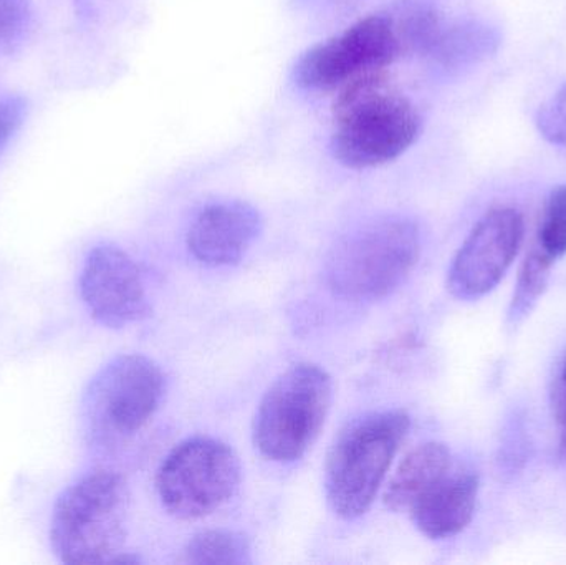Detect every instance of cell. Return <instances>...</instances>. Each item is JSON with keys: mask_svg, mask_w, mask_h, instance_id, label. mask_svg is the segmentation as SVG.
<instances>
[{"mask_svg": "<svg viewBox=\"0 0 566 565\" xmlns=\"http://www.w3.org/2000/svg\"><path fill=\"white\" fill-rule=\"evenodd\" d=\"M32 0H0V55L15 52L32 25Z\"/></svg>", "mask_w": 566, "mask_h": 565, "instance_id": "d6986e66", "label": "cell"}, {"mask_svg": "<svg viewBox=\"0 0 566 565\" xmlns=\"http://www.w3.org/2000/svg\"><path fill=\"white\" fill-rule=\"evenodd\" d=\"M555 415L562 427V444L566 450V381L562 380L554 397Z\"/></svg>", "mask_w": 566, "mask_h": 565, "instance_id": "7402d4cb", "label": "cell"}, {"mask_svg": "<svg viewBox=\"0 0 566 565\" xmlns=\"http://www.w3.org/2000/svg\"><path fill=\"white\" fill-rule=\"evenodd\" d=\"M409 427L405 411H378L346 425L335 438L326 457L325 494L339 520L368 513Z\"/></svg>", "mask_w": 566, "mask_h": 565, "instance_id": "277c9868", "label": "cell"}, {"mask_svg": "<svg viewBox=\"0 0 566 565\" xmlns=\"http://www.w3.org/2000/svg\"><path fill=\"white\" fill-rule=\"evenodd\" d=\"M525 222L514 208H494L474 226L448 274V289L461 301H475L497 287L524 242Z\"/></svg>", "mask_w": 566, "mask_h": 565, "instance_id": "9c48e42d", "label": "cell"}, {"mask_svg": "<svg viewBox=\"0 0 566 565\" xmlns=\"http://www.w3.org/2000/svg\"><path fill=\"white\" fill-rule=\"evenodd\" d=\"M78 3H85V0H76Z\"/></svg>", "mask_w": 566, "mask_h": 565, "instance_id": "cb8c5ba5", "label": "cell"}, {"mask_svg": "<svg viewBox=\"0 0 566 565\" xmlns=\"http://www.w3.org/2000/svg\"><path fill=\"white\" fill-rule=\"evenodd\" d=\"M402 56L395 27L386 13L365 17L352 27L316 43L293 66L300 88L335 90L369 72H378Z\"/></svg>", "mask_w": 566, "mask_h": 565, "instance_id": "52a82bcc", "label": "cell"}, {"mask_svg": "<svg viewBox=\"0 0 566 565\" xmlns=\"http://www.w3.org/2000/svg\"><path fill=\"white\" fill-rule=\"evenodd\" d=\"M129 491L113 471H93L66 488L52 514L50 540L70 565L115 564L128 526Z\"/></svg>", "mask_w": 566, "mask_h": 565, "instance_id": "3957f363", "label": "cell"}, {"mask_svg": "<svg viewBox=\"0 0 566 565\" xmlns=\"http://www.w3.org/2000/svg\"><path fill=\"white\" fill-rule=\"evenodd\" d=\"M421 245V231L412 219H373L339 239L326 261V281L346 301H379L409 278Z\"/></svg>", "mask_w": 566, "mask_h": 565, "instance_id": "7a4b0ae2", "label": "cell"}, {"mask_svg": "<svg viewBox=\"0 0 566 565\" xmlns=\"http://www.w3.org/2000/svg\"><path fill=\"white\" fill-rule=\"evenodd\" d=\"M23 116H25V102L22 98L19 96L0 98V151L22 125Z\"/></svg>", "mask_w": 566, "mask_h": 565, "instance_id": "44dd1931", "label": "cell"}, {"mask_svg": "<svg viewBox=\"0 0 566 565\" xmlns=\"http://www.w3.org/2000/svg\"><path fill=\"white\" fill-rule=\"evenodd\" d=\"M538 133L552 145L566 146V83L538 109Z\"/></svg>", "mask_w": 566, "mask_h": 565, "instance_id": "ffe728a7", "label": "cell"}, {"mask_svg": "<svg viewBox=\"0 0 566 565\" xmlns=\"http://www.w3.org/2000/svg\"><path fill=\"white\" fill-rule=\"evenodd\" d=\"M386 15L395 27L402 55H428L446 25L432 0H399Z\"/></svg>", "mask_w": 566, "mask_h": 565, "instance_id": "9a60e30c", "label": "cell"}, {"mask_svg": "<svg viewBox=\"0 0 566 565\" xmlns=\"http://www.w3.org/2000/svg\"><path fill=\"white\" fill-rule=\"evenodd\" d=\"M499 45L501 36L494 27L471 20L444 25L431 52L426 56H429L439 70L459 72L494 55Z\"/></svg>", "mask_w": 566, "mask_h": 565, "instance_id": "5bb4252c", "label": "cell"}, {"mask_svg": "<svg viewBox=\"0 0 566 565\" xmlns=\"http://www.w3.org/2000/svg\"><path fill=\"white\" fill-rule=\"evenodd\" d=\"M452 470L451 451L446 444H419L406 454L392 474L385 493V504L395 513L411 510L434 484Z\"/></svg>", "mask_w": 566, "mask_h": 565, "instance_id": "4fadbf2b", "label": "cell"}, {"mask_svg": "<svg viewBox=\"0 0 566 565\" xmlns=\"http://www.w3.org/2000/svg\"><path fill=\"white\" fill-rule=\"evenodd\" d=\"M80 292L90 314L106 327L123 328L148 317L142 272L118 245L102 244L90 251L80 275Z\"/></svg>", "mask_w": 566, "mask_h": 565, "instance_id": "30bf717a", "label": "cell"}, {"mask_svg": "<svg viewBox=\"0 0 566 565\" xmlns=\"http://www.w3.org/2000/svg\"><path fill=\"white\" fill-rule=\"evenodd\" d=\"M262 216L239 199L205 206L192 219L186 244L196 261L209 268L239 264L262 232Z\"/></svg>", "mask_w": 566, "mask_h": 565, "instance_id": "8fae6325", "label": "cell"}, {"mask_svg": "<svg viewBox=\"0 0 566 565\" xmlns=\"http://www.w3.org/2000/svg\"><path fill=\"white\" fill-rule=\"evenodd\" d=\"M562 380L566 381V365H565V370H564V378H562Z\"/></svg>", "mask_w": 566, "mask_h": 565, "instance_id": "603a6c76", "label": "cell"}, {"mask_svg": "<svg viewBox=\"0 0 566 565\" xmlns=\"http://www.w3.org/2000/svg\"><path fill=\"white\" fill-rule=\"evenodd\" d=\"M538 242V248L554 261L566 254V185L558 186L548 198Z\"/></svg>", "mask_w": 566, "mask_h": 565, "instance_id": "ac0fdd59", "label": "cell"}, {"mask_svg": "<svg viewBox=\"0 0 566 565\" xmlns=\"http://www.w3.org/2000/svg\"><path fill=\"white\" fill-rule=\"evenodd\" d=\"M251 543L238 531L209 530L196 534L182 561L196 565H244L252 563Z\"/></svg>", "mask_w": 566, "mask_h": 565, "instance_id": "2e32d148", "label": "cell"}, {"mask_svg": "<svg viewBox=\"0 0 566 565\" xmlns=\"http://www.w3.org/2000/svg\"><path fill=\"white\" fill-rule=\"evenodd\" d=\"M478 496V474L451 470L409 510V514L419 533L429 540H449L471 524Z\"/></svg>", "mask_w": 566, "mask_h": 565, "instance_id": "7c38bea8", "label": "cell"}, {"mask_svg": "<svg viewBox=\"0 0 566 565\" xmlns=\"http://www.w3.org/2000/svg\"><path fill=\"white\" fill-rule=\"evenodd\" d=\"M554 259L548 258L541 248L534 249L532 254L525 261L524 268L518 278L517 289L512 299L511 311H509V321L517 325L531 314L532 308L537 304L541 295L547 287L551 269L554 265Z\"/></svg>", "mask_w": 566, "mask_h": 565, "instance_id": "e0dca14e", "label": "cell"}, {"mask_svg": "<svg viewBox=\"0 0 566 565\" xmlns=\"http://www.w3.org/2000/svg\"><path fill=\"white\" fill-rule=\"evenodd\" d=\"M416 106L385 70L365 73L339 88L333 106L332 155L352 169L395 161L421 135Z\"/></svg>", "mask_w": 566, "mask_h": 565, "instance_id": "6da1fadb", "label": "cell"}, {"mask_svg": "<svg viewBox=\"0 0 566 565\" xmlns=\"http://www.w3.org/2000/svg\"><path fill=\"white\" fill-rule=\"evenodd\" d=\"M241 481V460L229 444L196 437L179 443L165 458L156 474V490L171 516L195 521L228 504Z\"/></svg>", "mask_w": 566, "mask_h": 565, "instance_id": "8992f818", "label": "cell"}, {"mask_svg": "<svg viewBox=\"0 0 566 565\" xmlns=\"http://www.w3.org/2000/svg\"><path fill=\"white\" fill-rule=\"evenodd\" d=\"M165 387V374L151 358L136 354L116 357L90 385V418L105 437H133L155 417Z\"/></svg>", "mask_w": 566, "mask_h": 565, "instance_id": "ba28073f", "label": "cell"}, {"mask_svg": "<svg viewBox=\"0 0 566 565\" xmlns=\"http://www.w3.org/2000/svg\"><path fill=\"white\" fill-rule=\"evenodd\" d=\"M333 381L319 365L300 362L279 375L265 391L254 418V444L274 463L298 461L325 427Z\"/></svg>", "mask_w": 566, "mask_h": 565, "instance_id": "5b68a950", "label": "cell"}]
</instances>
